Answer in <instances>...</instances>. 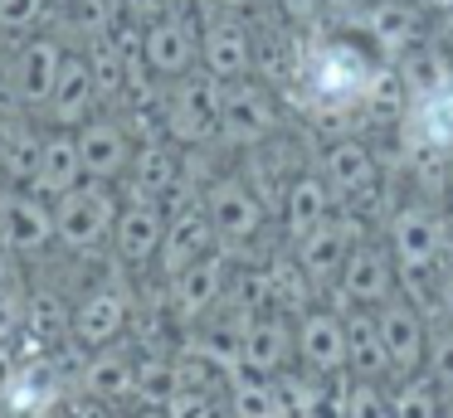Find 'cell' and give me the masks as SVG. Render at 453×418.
Here are the masks:
<instances>
[{
  "mask_svg": "<svg viewBox=\"0 0 453 418\" xmlns=\"http://www.w3.org/2000/svg\"><path fill=\"white\" fill-rule=\"evenodd\" d=\"M375 73V58L356 49L351 39H322L303 58V93L322 112H346L365 103V83Z\"/></svg>",
  "mask_w": 453,
  "mask_h": 418,
  "instance_id": "obj_1",
  "label": "cell"
},
{
  "mask_svg": "<svg viewBox=\"0 0 453 418\" xmlns=\"http://www.w3.org/2000/svg\"><path fill=\"white\" fill-rule=\"evenodd\" d=\"M219 107H225V83L205 68H190L176 78L166 97V132L180 146H210L219 141Z\"/></svg>",
  "mask_w": 453,
  "mask_h": 418,
  "instance_id": "obj_2",
  "label": "cell"
},
{
  "mask_svg": "<svg viewBox=\"0 0 453 418\" xmlns=\"http://www.w3.org/2000/svg\"><path fill=\"white\" fill-rule=\"evenodd\" d=\"M122 204L112 200L108 180H93V185H73L54 200V239L73 253H88L98 248L103 239H112V224H118Z\"/></svg>",
  "mask_w": 453,
  "mask_h": 418,
  "instance_id": "obj_3",
  "label": "cell"
},
{
  "mask_svg": "<svg viewBox=\"0 0 453 418\" xmlns=\"http://www.w3.org/2000/svg\"><path fill=\"white\" fill-rule=\"evenodd\" d=\"M273 126H278V107H273V93H268L264 83H249V78L225 83L219 141L225 146H254V141H264Z\"/></svg>",
  "mask_w": 453,
  "mask_h": 418,
  "instance_id": "obj_4",
  "label": "cell"
},
{
  "mask_svg": "<svg viewBox=\"0 0 453 418\" xmlns=\"http://www.w3.org/2000/svg\"><path fill=\"white\" fill-rule=\"evenodd\" d=\"M200 64L205 73H215L219 83H234V78H249L254 68V39H249L239 10H219L200 25Z\"/></svg>",
  "mask_w": 453,
  "mask_h": 418,
  "instance_id": "obj_5",
  "label": "cell"
},
{
  "mask_svg": "<svg viewBox=\"0 0 453 418\" xmlns=\"http://www.w3.org/2000/svg\"><path fill=\"white\" fill-rule=\"evenodd\" d=\"M200 209L210 214L219 243H249V239L264 233V204H258V194L249 190L239 175H219V180H210Z\"/></svg>",
  "mask_w": 453,
  "mask_h": 418,
  "instance_id": "obj_6",
  "label": "cell"
},
{
  "mask_svg": "<svg viewBox=\"0 0 453 418\" xmlns=\"http://www.w3.org/2000/svg\"><path fill=\"white\" fill-rule=\"evenodd\" d=\"M443 243H449V233H443V219L429 209V204H404V209L390 219L395 268H404L410 277L414 272H429L434 262L443 258Z\"/></svg>",
  "mask_w": 453,
  "mask_h": 418,
  "instance_id": "obj_7",
  "label": "cell"
},
{
  "mask_svg": "<svg viewBox=\"0 0 453 418\" xmlns=\"http://www.w3.org/2000/svg\"><path fill=\"white\" fill-rule=\"evenodd\" d=\"M342 307H380L385 297H395V253L380 243H356L342 262Z\"/></svg>",
  "mask_w": 453,
  "mask_h": 418,
  "instance_id": "obj_8",
  "label": "cell"
},
{
  "mask_svg": "<svg viewBox=\"0 0 453 418\" xmlns=\"http://www.w3.org/2000/svg\"><path fill=\"white\" fill-rule=\"evenodd\" d=\"M375 316H380V336H385L390 369L400 379L419 375L424 360H429V326H424V316L410 307V301H400V297H385L380 307H375Z\"/></svg>",
  "mask_w": 453,
  "mask_h": 418,
  "instance_id": "obj_9",
  "label": "cell"
},
{
  "mask_svg": "<svg viewBox=\"0 0 453 418\" xmlns=\"http://www.w3.org/2000/svg\"><path fill=\"white\" fill-rule=\"evenodd\" d=\"M142 58H147L151 73L161 78H186L200 64V29L186 15H161L147 25L142 39Z\"/></svg>",
  "mask_w": 453,
  "mask_h": 418,
  "instance_id": "obj_10",
  "label": "cell"
},
{
  "mask_svg": "<svg viewBox=\"0 0 453 418\" xmlns=\"http://www.w3.org/2000/svg\"><path fill=\"white\" fill-rule=\"evenodd\" d=\"M404 136H410L414 151H429V156L453 151V78H443L439 87L410 97Z\"/></svg>",
  "mask_w": 453,
  "mask_h": 418,
  "instance_id": "obj_11",
  "label": "cell"
},
{
  "mask_svg": "<svg viewBox=\"0 0 453 418\" xmlns=\"http://www.w3.org/2000/svg\"><path fill=\"white\" fill-rule=\"evenodd\" d=\"M161 239H166V214L157 209V200H151V194H137L132 204H122V209H118L112 243H118L122 262H132V268L151 262L161 253Z\"/></svg>",
  "mask_w": 453,
  "mask_h": 418,
  "instance_id": "obj_12",
  "label": "cell"
},
{
  "mask_svg": "<svg viewBox=\"0 0 453 418\" xmlns=\"http://www.w3.org/2000/svg\"><path fill=\"white\" fill-rule=\"evenodd\" d=\"M54 239V204L35 200L25 190L0 194V243L15 253H40Z\"/></svg>",
  "mask_w": 453,
  "mask_h": 418,
  "instance_id": "obj_13",
  "label": "cell"
},
{
  "mask_svg": "<svg viewBox=\"0 0 453 418\" xmlns=\"http://www.w3.org/2000/svg\"><path fill=\"white\" fill-rule=\"evenodd\" d=\"M297 360L307 365V375H342L346 369V316L307 311L297 321Z\"/></svg>",
  "mask_w": 453,
  "mask_h": 418,
  "instance_id": "obj_14",
  "label": "cell"
},
{
  "mask_svg": "<svg viewBox=\"0 0 453 418\" xmlns=\"http://www.w3.org/2000/svg\"><path fill=\"white\" fill-rule=\"evenodd\" d=\"M79 141V156H83V175L88 180H118L122 171L132 165V141L118 122L108 117H88V122L73 132Z\"/></svg>",
  "mask_w": 453,
  "mask_h": 418,
  "instance_id": "obj_15",
  "label": "cell"
},
{
  "mask_svg": "<svg viewBox=\"0 0 453 418\" xmlns=\"http://www.w3.org/2000/svg\"><path fill=\"white\" fill-rule=\"evenodd\" d=\"M229 277V258L210 248L205 258H196L180 277H171V307H176L180 321H196L205 316L210 307H219V292H225Z\"/></svg>",
  "mask_w": 453,
  "mask_h": 418,
  "instance_id": "obj_16",
  "label": "cell"
},
{
  "mask_svg": "<svg viewBox=\"0 0 453 418\" xmlns=\"http://www.w3.org/2000/svg\"><path fill=\"white\" fill-rule=\"evenodd\" d=\"M59 64H64V49L54 39H30V44L15 54V97L25 107H50L54 103V83H59Z\"/></svg>",
  "mask_w": 453,
  "mask_h": 418,
  "instance_id": "obj_17",
  "label": "cell"
},
{
  "mask_svg": "<svg viewBox=\"0 0 453 418\" xmlns=\"http://www.w3.org/2000/svg\"><path fill=\"white\" fill-rule=\"evenodd\" d=\"M215 248V224H210L205 209H186L176 214V219H166V239H161V272L166 277H180V272L190 268L196 258H205V253Z\"/></svg>",
  "mask_w": 453,
  "mask_h": 418,
  "instance_id": "obj_18",
  "label": "cell"
},
{
  "mask_svg": "<svg viewBox=\"0 0 453 418\" xmlns=\"http://www.w3.org/2000/svg\"><path fill=\"white\" fill-rule=\"evenodd\" d=\"M346 369L356 379H385L395 375L390 355H385V336H380V316L371 307H351L346 311Z\"/></svg>",
  "mask_w": 453,
  "mask_h": 418,
  "instance_id": "obj_19",
  "label": "cell"
},
{
  "mask_svg": "<svg viewBox=\"0 0 453 418\" xmlns=\"http://www.w3.org/2000/svg\"><path fill=\"white\" fill-rule=\"evenodd\" d=\"M98 68H93V58H83V54H64V64H59V83H54V117H59L64 126H73V122H88L93 117V103H98Z\"/></svg>",
  "mask_w": 453,
  "mask_h": 418,
  "instance_id": "obj_20",
  "label": "cell"
},
{
  "mask_svg": "<svg viewBox=\"0 0 453 418\" xmlns=\"http://www.w3.org/2000/svg\"><path fill=\"white\" fill-rule=\"evenodd\" d=\"M356 243H351V224L346 219H326V224H317L312 233H303L297 239V268L307 272V277H317V282H332V277H342V262H346V253H351Z\"/></svg>",
  "mask_w": 453,
  "mask_h": 418,
  "instance_id": "obj_21",
  "label": "cell"
},
{
  "mask_svg": "<svg viewBox=\"0 0 453 418\" xmlns=\"http://www.w3.org/2000/svg\"><path fill=\"white\" fill-rule=\"evenodd\" d=\"M297 346V331H288V321L278 316H254L244 321V369L249 375H283L288 355Z\"/></svg>",
  "mask_w": 453,
  "mask_h": 418,
  "instance_id": "obj_22",
  "label": "cell"
},
{
  "mask_svg": "<svg viewBox=\"0 0 453 418\" xmlns=\"http://www.w3.org/2000/svg\"><path fill=\"white\" fill-rule=\"evenodd\" d=\"M69 326H73V336H79V346L103 350L108 340L122 336V326H127V297H122V292H112V287L88 292V297L79 301V311H73Z\"/></svg>",
  "mask_w": 453,
  "mask_h": 418,
  "instance_id": "obj_23",
  "label": "cell"
},
{
  "mask_svg": "<svg viewBox=\"0 0 453 418\" xmlns=\"http://www.w3.org/2000/svg\"><path fill=\"white\" fill-rule=\"evenodd\" d=\"M365 34H371L375 49L395 64V58L410 54L414 39H419V10L404 5V0H380V5L365 10Z\"/></svg>",
  "mask_w": 453,
  "mask_h": 418,
  "instance_id": "obj_24",
  "label": "cell"
},
{
  "mask_svg": "<svg viewBox=\"0 0 453 418\" xmlns=\"http://www.w3.org/2000/svg\"><path fill=\"white\" fill-rule=\"evenodd\" d=\"M332 219V185L322 180V175H297V180H288V194H283V229L293 233V239H303V233H312L317 224Z\"/></svg>",
  "mask_w": 453,
  "mask_h": 418,
  "instance_id": "obj_25",
  "label": "cell"
},
{
  "mask_svg": "<svg viewBox=\"0 0 453 418\" xmlns=\"http://www.w3.org/2000/svg\"><path fill=\"white\" fill-rule=\"evenodd\" d=\"M322 180L332 185V194H365L371 190V180H375V161H371V151H365L361 141H332L322 151Z\"/></svg>",
  "mask_w": 453,
  "mask_h": 418,
  "instance_id": "obj_26",
  "label": "cell"
},
{
  "mask_svg": "<svg viewBox=\"0 0 453 418\" xmlns=\"http://www.w3.org/2000/svg\"><path fill=\"white\" fill-rule=\"evenodd\" d=\"M83 185V156H79V141L73 136H44V151H40V171H35V190L59 200L64 190Z\"/></svg>",
  "mask_w": 453,
  "mask_h": 418,
  "instance_id": "obj_27",
  "label": "cell"
},
{
  "mask_svg": "<svg viewBox=\"0 0 453 418\" xmlns=\"http://www.w3.org/2000/svg\"><path fill=\"white\" fill-rule=\"evenodd\" d=\"M132 185H137V194H166L171 185H176L180 165H176V151H171L166 141H142V151H132Z\"/></svg>",
  "mask_w": 453,
  "mask_h": 418,
  "instance_id": "obj_28",
  "label": "cell"
},
{
  "mask_svg": "<svg viewBox=\"0 0 453 418\" xmlns=\"http://www.w3.org/2000/svg\"><path fill=\"white\" fill-rule=\"evenodd\" d=\"M365 112H375V117H404L410 112V78L400 73V68L385 58V64H375V73H371V83H365Z\"/></svg>",
  "mask_w": 453,
  "mask_h": 418,
  "instance_id": "obj_29",
  "label": "cell"
},
{
  "mask_svg": "<svg viewBox=\"0 0 453 418\" xmlns=\"http://www.w3.org/2000/svg\"><path fill=\"white\" fill-rule=\"evenodd\" d=\"M229 414L234 418H278V389L268 375H234L229 379Z\"/></svg>",
  "mask_w": 453,
  "mask_h": 418,
  "instance_id": "obj_30",
  "label": "cell"
},
{
  "mask_svg": "<svg viewBox=\"0 0 453 418\" xmlns=\"http://www.w3.org/2000/svg\"><path fill=\"white\" fill-rule=\"evenodd\" d=\"M83 379H88V394L122 399V394H132V389H137V365H132L127 355H118V350H103V355L83 369Z\"/></svg>",
  "mask_w": 453,
  "mask_h": 418,
  "instance_id": "obj_31",
  "label": "cell"
},
{
  "mask_svg": "<svg viewBox=\"0 0 453 418\" xmlns=\"http://www.w3.org/2000/svg\"><path fill=\"white\" fill-rule=\"evenodd\" d=\"M443 389L434 384L429 375H404L400 384L390 389L395 418H443Z\"/></svg>",
  "mask_w": 453,
  "mask_h": 418,
  "instance_id": "obj_32",
  "label": "cell"
},
{
  "mask_svg": "<svg viewBox=\"0 0 453 418\" xmlns=\"http://www.w3.org/2000/svg\"><path fill=\"white\" fill-rule=\"evenodd\" d=\"M273 389H278V414L283 418H317L322 414V384L317 379L273 375Z\"/></svg>",
  "mask_w": 453,
  "mask_h": 418,
  "instance_id": "obj_33",
  "label": "cell"
},
{
  "mask_svg": "<svg viewBox=\"0 0 453 418\" xmlns=\"http://www.w3.org/2000/svg\"><path fill=\"white\" fill-rule=\"evenodd\" d=\"M342 418H395V404L380 389V379H356L342 399Z\"/></svg>",
  "mask_w": 453,
  "mask_h": 418,
  "instance_id": "obj_34",
  "label": "cell"
},
{
  "mask_svg": "<svg viewBox=\"0 0 453 418\" xmlns=\"http://www.w3.org/2000/svg\"><path fill=\"white\" fill-rule=\"evenodd\" d=\"M161 418H219L215 394L200 384H171V394L161 399Z\"/></svg>",
  "mask_w": 453,
  "mask_h": 418,
  "instance_id": "obj_35",
  "label": "cell"
},
{
  "mask_svg": "<svg viewBox=\"0 0 453 418\" xmlns=\"http://www.w3.org/2000/svg\"><path fill=\"white\" fill-rule=\"evenodd\" d=\"M44 369H15L11 384H5V399H11L15 414H40L44 408Z\"/></svg>",
  "mask_w": 453,
  "mask_h": 418,
  "instance_id": "obj_36",
  "label": "cell"
},
{
  "mask_svg": "<svg viewBox=\"0 0 453 418\" xmlns=\"http://www.w3.org/2000/svg\"><path fill=\"white\" fill-rule=\"evenodd\" d=\"M424 375H429L443 394H453V331L429 336V360H424Z\"/></svg>",
  "mask_w": 453,
  "mask_h": 418,
  "instance_id": "obj_37",
  "label": "cell"
},
{
  "mask_svg": "<svg viewBox=\"0 0 453 418\" xmlns=\"http://www.w3.org/2000/svg\"><path fill=\"white\" fill-rule=\"evenodd\" d=\"M40 151H44V141L40 136H25V141H15L11 146V161H5V171L20 180V175H30L35 180V171H40Z\"/></svg>",
  "mask_w": 453,
  "mask_h": 418,
  "instance_id": "obj_38",
  "label": "cell"
},
{
  "mask_svg": "<svg viewBox=\"0 0 453 418\" xmlns=\"http://www.w3.org/2000/svg\"><path fill=\"white\" fill-rule=\"evenodd\" d=\"M50 0H0V25L5 29H30L35 19L44 15Z\"/></svg>",
  "mask_w": 453,
  "mask_h": 418,
  "instance_id": "obj_39",
  "label": "cell"
},
{
  "mask_svg": "<svg viewBox=\"0 0 453 418\" xmlns=\"http://www.w3.org/2000/svg\"><path fill=\"white\" fill-rule=\"evenodd\" d=\"M278 10H283L288 25H312V19L326 10V0H278Z\"/></svg>",
  "mask_w": 453,
  "mask_h": 418,
  "instance_id": "obj_40",
  "label": "cell"
},
{
  "mask_svg": "<svg viewBox=\"0 0 453 418\" xmlns=\"http://www.w3.org/2000/svg\"><path fill=\"white\" fill-rule=\"evenodd\" d=\"M35 331H64V311L59 307H54V301L50 297H40V301H35Z\"/></svg>",
  "mask_w": 453,
  "mask_h": 418,
  "instance_id": "obj_41",
  "label": "cell"
},
{
  "mask_svg": "<svg viewBox=\"0 0 453 418\" xmlns=\"http://www.w3.org/2000/svg\"><path fill=\"white\" fill-rule=\"evenodd\" d=\"M122 5H127V15H132V19H147V25H151V19L166 15L171 0H122Z\"/></svg>",
  "mask_w": 453,
  "mask_h": 418,
  "instance_id": "obj_42",
  "label": "cell"
},
{
  "mask_svg": "<svg viewBox=\"0 0 453 418\" xmlns=\"http://www.w3.org/2000/svg\"><path fill=\"white\" fill-rule=\"evenodd\" d=\"M439 307H443V316L453 321V268L443 272V282H439Z\"/></svg>",
  "mask_w": 453,
  "mask_h": 418,
  "instance_id": "obj_43",
  "label": "cell"
},
{
  "mask_svg": "<svg viewBox=\"0 0 453 418\" xmlns=\"http://www.w3.org/2000/svg\"><path fill=\"white\" fill-rule=\"evenodd\" d=\"M439 39H443V44L453 49V0H449V5H443V15H439Z\"/></svg>",
  "mask_w": 453,
  "mask_h": 418,
  "instance_id": "obj_44",
  "label": "cell"
},
{
  "mask_svg": "<svg viewBox=\"0 0 453 418\" xmlns=\"http://www.w3.org/2000/svg\"><path fill=\"white\" fill-rule=\"evenodd\" d=\"M11 375H15V360H11V350L0 346V389L11 384Z\"/></svg>",
  "mask_w": 453,
  "mask_h": 418,
  "instance_id": "obj_45",
  "label": "cell"
},
{
  "mask_svg": "<svg viewBox=\"0 0 453 418\" xmlns=\"http://www.w3.org/2000/svg\"><path fill=\"white\" fill-rule=\"evenodd\" d=\"M365 0H326V10H342V15H351V10H361Z\"/></svg>",
  "mask_w": 453,
  "mask_h": 418,
  "instance_id": "obj_46",
  "label": "cell"
},
{
  "mask_svg": "<svg viewBox=\"0 0 453 418\" xmlns=\"http://www.w3.org/2000/svg\"><path fill=\"white\" fill-rule=\"evenodd\" d=\"M210 5H219V10H244V5H254V0H210Z\"/></svg>",
  "mask_w": 453,
  "mask_h": 418,
  "instance_id": "obj_47",
  "label": "cell"
},
{
  "mask_svg": "<svg viewBox=\"0 0 453 418\" xmlns=\"http://www.w3.org/2000/svg\"><path fill=\"white\" fill-rule=\"evenodd\" d=\"M11 277V262H5V243H0V282Z\"/></svg>",
  "mask_w": 453,
  "mask_h": 418,
  "instance_id": "obj_48",
  "label": "cell"
},
{
  "mask_svg": "<svg viewBox=\"0 0 453 418\" xmlns=\"http://www.w3.org/2000/svg\"><path fill=\"white\" fill-rule=\"evenodd\" d=\"M443 418H453V394H449V399H443Z\"/></svg>",
  "mask_w": 453,
  "mask_h": 418,
  "instance_id": "obj_49",
  "label": "cell"
},
{
  "mask_svg": "<svg viewBox=\"0 0 453 418\" xmlns=\"http://www.w3.org/2000/svg\"><path fill=\"white\" fill-rule=\"evenodd\" d=\"M449 209H453V175H449Z\"/></svg>",
  "mask_w": 453,
  "mask_h": 418,
  "instance_id": "obj_50",
  "label": "cell"
},
{
  "mask_svg": "<svg viewBox=\"0 0 453 418\" xmlns=\"http://www.w3.org/2000/svg\"><path fill=\"white\" fill-rule=\"evenodd\" d=\"M171 5H190V0H171Z\"/></svg>",
  "mask_w": 453,
  "mask_h": 418,
  "instance_id": "obj_51",
  "label": "cell"
},
{
  "mask_svg": "<svg viewBox=\"0 0 453 418\" xmlns=\"http://www.w3.org/2000/svg\"><path fill=\"white\" fill-rule=\"evenodd\" d=\"M278 418H283V414H278Z\"/></svg>",
  "mask_w": 453,
  "mask_h": 418,
  "instance_id": "obj_52",
  "label": "cell"
}]
</instances>
